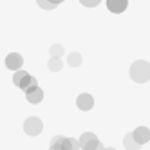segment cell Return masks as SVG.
<instances>
[{"instance_id": "9", "label": "cell", "mask_w": 150, "mask_h": 150, "mask_svg": "<svg viewBox=\"0 0 150 150\" xmlns=\"http://www.w3.org/2000/svg\"><path fill=\"white\" fill-rule=\"evenodd\" d=\"M76 103H78V109L80 110H91L92 105H94V100H92L91 94H80Z\"/></svg>"}, {"instance_id": "1", "label": "cell", "mask_w": 150, "mask_h": 150, "mask_svg": "<svg viewBox=\"0 0 150 150\" xmlns=\"http://www.w3.org/2000/svg\"><path fill=\"white\" fill-rule=\"evenodd\" d=\"M130 76L134 81L137 83H145L150 80V63L145 62V60H137L132 63L130 67Z\"/></svg>"}, {"instance_id": "15", "label": "cell", "mask_w": 150, "mask_h": 150, "mask_svg": "<svg viewBox=\"0 0 150 150\" xmlns=\"http://www.w3.org/2000/svg\"><path fill=\"white\" fill-rule=\"evenodd\" d=\"M36 4H38L42 9H45V11H52V9L56 7L52 2H49V0H36Z\"/></svg>"}, {"instance_id": "6", "label": "cell", "mask_w": 150, "mask_h": 150, "mask_svg": "<svg viewBox=\"0 0 150 150\" xmlns=\"http://www.w3.org/2000/svg\"><path fill=\"white\" fill-rule=\"evenodd\" d=\"M22 63H24V58L20 56L18 52H11V54H7V58H6V67L11 69V71H18L22 67Z\"/></svg>"}, {"instance_id": "14", "label": "cell", "mask_w": 150, "mask_h": 150, "mask_svg": "<svg viewBox=\"0 0 150 150\" xmlns=\"http://www.w3.org/2000/svg\"><path fill=\"white\" fill-rule=\"evenodd\" d=\"M63 54V47L60 44H54V45H51V56H54V58H60Z\"/></svg>"}, {"instance_id": "7", "label": "cell", "mask_w": 150, "mask_h": 150, "mask_svg": "<svg viewBox=\"0 0 150 150\" xmlns=\"http://www.w3.org/2000/svg\"><path fill=\"white\" fill-rule=\"evenodd\" d=\"M128 6V0H107V7H109V11L114 13V15H120L123 13Z\"/></svg>"}, {"instance_id": "10", "label": "cell", "mask_w": 150, "mask_h": 150, "mask_svg": "<svg viewBox=\"0 0 150 150\" xmlns=\"http://www.w3.org/2000/svg\"><path fill=\"white\" fill-rule=\"evenodd\" d=\"M134 139H136L139 145L146 143L148 139H150V130H148L146 127H139V128H136V132H134Z\"/></svg>"}, {"instance_id": "18", "label": "cell", "mask_w": 150, "mask_h": 150, "mask_svg": "<svg viewBox=\"0 0 150 150\" xmlns=\"http://www.w3.org/2000/svg\"><path fill=\"white\" fill-rule=\"evenodd\" d=\"M109 150H112V148H109Z\"/></svg>"}, {"instance_id": "12", "label": "cell", "mask_w": 150, "mask_h": 150, "mask_svg": "<svg viewBox=\"0 0 150 150\" xmlns=\"http://www.w3.org/2000/svg\"><path fill=\"white\" fill-rule=\"evenodd\" d=\"M49 69H51L52 72L62 71V60H60V58H54V56H51V60H49Z\"/></svg>"}, {"instance_id": "4", "label": "cell", "mask_w": 150, "mask_h": 150, "mask_svg": "<svg viewBox=\"0 0 150 150\" xmlns=\"http://www.w3.org/2000/svg\"><path fill=\"white\" fill-rule=\"evenodd\" d=\"M42 128H44V125H42V121L38 120V117H27L25 123H24V130L29 134V136H38L42 132Z\"/></svg>"}, {"instance_id": "17", "label": "cell", "mask_w": 150, "mask_h": 150, "mask_svg": "<svg viewBox=\"0 0 150 150\" xmlns=\"http://www.w3.org/2000/svg\"><path fill=\"white\" fill-rule=\"evenodd\" d=\"M49 2H52V4H54V6H60L62 2H65V0H49Z\"/></svg>"}, {"instance_id": "5", "label": "cell", "mask_w": 150, "mask_h": 150, "mask_svg": "<svg viewBox=\"0 0 150 150\" xmlns=\"http://www.w3.org/2000/svg\"><path fill=\"white\" fill-rule=\"evenodd\" d=\"M25 98L29 103H40L42 100H44V91H42L38 85H31V87L25 91Z\"/></svg>"}, {"instance_id": "8", "label": "cell", "mask_w": 150, "mask_h": 150, "mask_svg": "<svg viewBox=\"0 0 150 150\" xmlns=\"http://www.w3.org/2000/svg\"><path fill=\"white\" fill-rule=\"evenodd\" d=\"M80 145L85 148V150H91L92 146H100L101 143L96 139V136L94 134H91V132H87V134H83L81 136V139H80Z\"/></svg>"}, {"instance_id": "2", "label": "cell", "mask_w": 150, "mask_h": 150, "mask_svg": "<svg viewBox=\"0 0 150 150\" xmlns=\"http://www.w3.org/2000/svg\"><path fill=\"white\" fill-rule=\"evenodd\" d=\"M13 81H15V85H18V87L24 89V91H27L31 85L36 83V80L31 76V74H27L25 71H16V74L13 76Z\"/></svg>"}, {"instance_id": "16", "label": "cell", "mask_w": 150, "mask_h": 150, "mask_svg": "<svg viewBox=\"0 0 150 150\" xmlns=\"http://www.w3.org/2000/svg\"><path fill=\"white\" fill-rule=\"evenodd\" d=\"M80 4L85 7H96V6L101 4V0H80Z\"/></svg>"}, {"instance_id": "3", "label": "cell", "mask_w": 150, "mask_h": 150, "mask_svg": "<svg viewBox=\"0 0 150 150\" xmlns=\"http://www.w3.org/2000/svg\"><path fill=\"white\" fill-rule=\"evenodd\" d=\"M78 145L74 139H67V137H54L51 141V150H76Z\"/></svg>"}, {"instance_id": "11", "label": "cell", "mask_w": 150, "mask_h": 150, "mask_svg": "<svg viewBox=\"0 0 150 150\" xmlns=\"http://www.w3.org/2000/svg\"><path fill=\"white\" fill-rule=\"evenodd\" d=\"M125 146L128 150H137L139 148V143L134 141V134H127V137H125Z\"/></svg>"}, {"instance_id": "13", "label": "cell", "mask_w": 150, "mask_h": 150, "mask_svg": "<svg viewBox=\"0 0 150 150\" xmlns=\"http://www.w3.org/2000/svg\"><path fill=\"white\" fill-rule=\"evenodd\" d=\"M67 62H69V65H72V67H78L80 63H81V56L78 54V52H71V54H69V58H67Z\"/></svg>"}]
</instances>
